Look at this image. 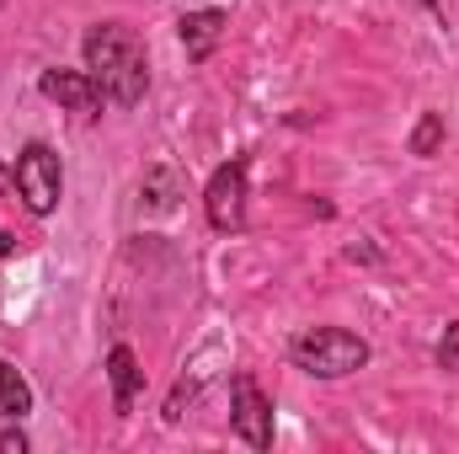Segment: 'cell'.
I'll use <instances>...</instances> for the list:
<instances>
[{"label":"cell","mask_w":459,"mask_h":454,"mask_svg":"<svg viewBox=\"0 0 459 454\" xmlns=\"http://www.w3.org/2000/svg\"><path fill=\"white\" fill-rule=\"evenodd\" d=\"M86 70L102 86V97L117 102V108H134L144 97V81H150L144 75V48L123 22H102V27L86 32Z\"/></svg>","instance_id":"cell-1"},{"label":"cell","mask_w":459,"mask_h":454,"mask_svg":"<svg viewBox=\"0 0 459 454\" xmlns=\"http://www.w3.org/2000/svg\"><path fill=\"white\" fill-rule=\"evenodd\" d=\"M294 363L305 369V374H316V380H342L352 369H363L368 363V342L342 332V327H316V332H305V337H294Z\"/></svg>","instance_id":"cell-2"},{"label":"cell","mask_w":459,"mask_h":454,"mask_svg":"<svg viewBox=\"0 0 459 454\" xmlns=\"http://www.w3.org/2000/svg\"><path fill=\"white\" fill-rule=\"evenodd\" d=\"M16 193L32 214H54L59 209V193H65V171H59V155L48 144H27L16 155Z\"/></svg>","instance_id":"cell-3"},{"label":"cell","mask_w":459,"mask_h":454,"mask_svg":"<svg viewBox=\"0 0 459 454\" xmlns=\"http://www.w3.org/2000/svg\"><path fill=\"white\" fill-rule=\"evenodd\" d=\"M204 209H209V225L214 230H240V220H246V161H225L209 177Z\"/></svg>","instance_id":"cell-4"},{"label":"cell","mask_w":459,"mask_h":454,"mask_svg":"<svg viewBox=\"0 0 459 454\" xmlns=\"http://www.w3.org/2000/svg\"><path fill=\"white\" fill-rule=\"evenodd\" d=\"M230 390H235V428H240V439L251 450H273V406L256 390V380L251 374H235Z\"/></svg>","instance_id":"cell-5"},{"label":"cell","mask_w":459,"mask_h":454,"mask_svg":"<svg viewBox=\"0 0 459 454\" xmlns=\"http://www.w3.org/2000/svg\"><path fill=\"white\" fill-rule=\"evenodd\" d=\"M43 97H54L59 108H70V113H81V118H91L108 97H102V86L91 81V70H43Z\"/></svg>","instance_id":"cell-6"},{"label":"cell","mask_w":459,"mask_h":454,"mask_svg":"<svg viewBox=\"0 0 459 454\" xmlns=\"http://www.w3.org/2000/svg\"><path fill=\"white\" fill-rule=\"evenodd\" d=\"M220 38H225V16H220V11H193V16H182V48H187V59H209V54L220 48Z\"/></svg>","instance_id":"cell-7"},{"label":"cell","mask_w":459,"mask_h":454,"mask_svg":"<svg viewBox=\"0 0 459 454\" xmlns=\"http://www.w3.org/2000/svg\"><path fill=\"white\" fill-rule=\"evenodd\" d=\"M108 380H113V406L128 412L134 396H139V363H134L128 347H113V353H108Z\"/></svg>","instance_id":"cell-8"},{"label":"cell","mask_w":459,"mask_h":454,"mask_svg":"<svg viewBox=\"0 0 459 454\" xmlns=\"http://www.w3.org/2000/svg\"><path fill=\"white\" fill-rule=\"evenodd\" d=\"M0 412L5 417H27L32 412V385L16 374V363H5L0 358Z\"/></svg>","instance_id":"cell-9"},{"label":"cell","mask_w":459,"mask_h":454,"mask_svg":"<svg viewBox=\"0 0 459 454\" xmlns=\"http://www.w3.org/2000/svg\"><path fill=\"white\" fill-rule=\"evenodd\" d=\"M139 193L150 198V209H155V214H171V209H177V171L155 166V171L144 177V188H139Z\"/></svg>","instance_id":"cell-10"},{"label":"cell","mask_w":459,"mask_h":454,"mask_svg":"<svg viewBox=\"0 0 459 454\" xmlns=\"http://www.w3.org/2000/svg\"><path fill=\"white\" fill-rule=\"evenodd\" d=\"M438 139H444V118L428 113L422 123H417V134H411V150H417V155H433V150H438Z\"/></svg>","instance_id":"cell-11"},{"label":"cell","mask_w":459,"mask_h":454,"mask_svg":"<svg viewBox=\"0 0 459 454\" xmlns=\"http://www.w3.org/2000/svg\"><path fill=\"white\" fill-rule=\"evenodd\" d=\"M438 363L459 374V327H449V332H444V342H438Z\"/></svg>","instance_id":"cell-12"},{"label":"cell","mask_w":459,"mask_h":454,"mask_svg":"<svg viewBox=\"0 0 459 454\" xmlns=\"http://www.w3.org/2000/svg\"><path fill=\"white\" fill-rule=\"evenodd\" d=\"M0 454H27V439H22V428L0 433Z\"/></svg>","instance_id":"cell-13"},{"label":"cell","mask_w":459,"mask_h":454,"mask_svg":"<svg viewBox=\"0 0 459 454\" xmlns=\"http://www.w3.org/2000/svg\"><path fill=\"white\" fill-rule=\"evenodd\" d=\"M11 251H16V240H11V235L0 230V257H11Z\"/></svg>","instance_id":"cell-14"}]
</instances>
